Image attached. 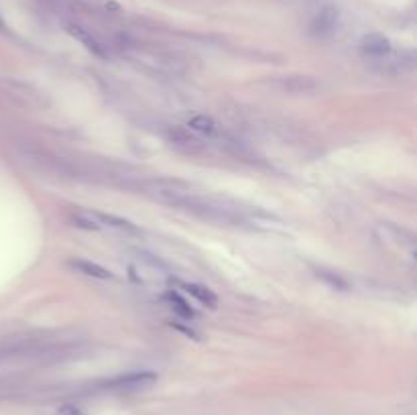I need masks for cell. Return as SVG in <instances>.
Listing matches in <instances>:
<instances>
[{
  "label": "cell",
  "instance_id": "cell-3",
  "mask_svg": "<svg viewBox=\"0 0 417 415\" xmlns=\"http://www.w3.org/2000/svg\"><path fill=\"white\" fill-rule=\"evenodd\" d=\"M157 373L153 371H135V373H126V375H116L112 379H106L102 383H98L100 391H108V393H139L145 389H151L157 383Z\"/></svg>",
  "mask_w": 417,
  "mask_h": 415
},
{
  "label": "cell",
  "instance_id": "cell-7",
  "mask_svg": "<svg viewBox=\"0 0 417 415\" xmlns=\"http://www.w3.org/2000/svg\"><path fill=\"white\" fill-rule=\"evenodd\" d=\"M68 33L74 37V39H78L80 43H82L83 47L92 53V55H96V57H100V59H108V49H106V45L98 39V37H94L88 29H83V27H80V25H74V23H70L68 27Z\"/></svg>",
  "mask_w": 417,
  "mask_h": 415
},
{
  "label": "cell",
  "instance_id": "cell-14",
  "mask_svg": "<svg viewBox=\"0 0 417 415\" xmlns=\"http://www.w3.org/2000/svg\"><path fill=\"white\" fill-rule=\"evenodd\" d=\"M181 287H183L185 293L196 297L202 306H206L210 310H214L218 306V297H216V293L212 289H208L204 285H198V283H181Z\"/></svg>",
  "mask_w": 417,
  "mask_h": 415
},
{
  "label": "cell",
  "instance_id": "cell-2",
  "mask_svg": "<svg viewBox=\"0 0 417 415\" xmlns=\"http://www.w3.org/2000/svg\"><path fill=\"white\" fill-rule=\"evenodd\" d=\"M62 346L55 344L51 338H37V336H12L0 340V366L25 360H39L49 354L59 352Z\"/></svg>",
  "mask_w": 417,
  "mask_h": 415
},
{
  "label": "cell",
  "instance_id": "cell-10",
  "mask_svg": "<svg viewBox=\"0 0 417 415\" xmlns=\"http://www.w3.org/2000/svg\"><path fill=\"white\" fill-rule=\"evenodd\" d=\"M360 51L364 53V57H368L373 62V59H379V57H385L387 53H391L393 45L383 35H366L360 41Z\"/></svg>",
  "mask_w": 417,
  "mask_h": 415
},
{
  "label": "cell",
  "instance_id": "cell-17",
  "mask_svg": "<svg viewBox=\"0 0 417 415\" xmlns=\"http://www.w3.org/2000/svg\"><path fill=\"white\" fill-rule=\"evenodd\" d=\"M55 415H88V414L83 412L82 407H78V405L66 403V405H62V407L55 412Z\"/></svg>",
  "mask_w": 417,
  "mask_h": 415
},
{
  "label": "cell",
  "instance_id": "cell-4",
  "mask_svg": "<svg viewBox=\"0 0 417 415\" xmlns=\"http://www.w3.org/2000/svg\"><path fill=\"white\" fill-rule=\"evenodd\" d=\"M377 72L387 74V76H405L409 72H414L416 66V55L412 51H391L385 57L373 59Z\"/></svg>",
  "mask_w": 417,
  "mask_h": 415
},
{
  "label": "cell",
  "instance_id": "cell-13",
  "mask_svg": "<svg viewBox=\"0 0 417 415\" xmlns=\"http://www.w3.org/2000/svg\"><path fill=\"white\" fill-rule=\"evenodd\" d=\"M96 216H98V222H100L102 228L118 230V232H129V235H139V232H141L133 222H129V220H124V218H120V216H114V214H102V212H96Z\"/></svg>",
  "mask_w": 417,
  "mask_h": 415
},
{
  "label": "cell",
  "instance_id": "cell-8",
  "mask_svg": "<svg viewBox=\"0 0 417 415\" xmlns=\"http://www.w3.org/2000/svg\"><path fill=\"white\" fill-rule=\"evenodd\" d=\"M381 232H383V239L397 247V249H407L412 254H416V239L409 230L405 228H399V226H393V224H381Z\"/></svg>",
  "mask_w": 417,
  "mask_h": 415
},
{
  "label": "cell",
  "instance_id": "cell-1",
  "mask_svg": "<svg viewBox=\"0 0 417 415\" xmlns=\"http://www.w3.org/2000/svg\"><path fill=\"white\" fill-rule=\"evenodd\" d=\"M145 193L163 206L196 214L206 220L228 222V224H243L247 220L245 212L234 202L198 191L181 181H169V179L149 181L145 185Z\"/></svg>",
  "mask_w": 417,
  "mask_h": 415
},
{
  "label": "cell",
  "instance_id": "cell-6",
  "mask_svg": "<svg viewBox=\"0 0 417 415\" xmlns=\"http://www.w3.org/2000/svg\"><path fill=\"white\" fill-rule=\"evenodd\" d=\"M338 27H340V10L332 4H328L314 16L310 31L318 39H328L338 31Z\"/></svg>",
  "mask_w": 417,
  "mask_h": 415
},
{
  "label": "cell",
  "instance_id": "cell-15",
  "mask_svg": "<svg viewBox=\"0 0 417 415\" xmlns=\"http://www.w3.org/2000/svg\"><path fill=\"white\" fill-rule=\"evenodd\" d=\"M70 220H72V224H74L76 228H82V230H94V232H96V230H102L96 212L78 210V212H74V214L70 216Z\"/></svg>",
  "mask_w": 417,
  "mask_h": 415
},
{
  "label": "cell",
  "instance_id": "cell-9",
  "mask_svg": "<svg viewBox=\"0 0 417 415\" xmlns=\"http://www.w3.org/2000/svg\"><path fill=\"white\" fill-rule=\"evenodd\" d=\"M281 92L287 94H314L322 88V83L310 76H289V78H279L275 83Z\"/></svg>",
  "mask_w": 417,
  "mask_h": 415
},
{
  "label": "cell",
  "instance_id": "cell-18",
  "mask_svg": "<svg viewBox=\"0 0 417 415\" xmlns=\"http://www.w3.org/2000/svg\"><path fill=\"white\" fill-rule=\"evenodd\" d=\"M8 391H10V387H8L6 383H2V381H0V397H4Z\"/></svg>",
  "mask_w": 417,
  "mask_h": 415
},
{
  "label": "cell",
  "instance_id": "cell-12",
  "mask_svg": "<svg viewBox=\"0 0 417 415\" xmlns=\"http://www.w3.org/2000/svg\"><path fill=\"white\" fill-rule=\"evenodd\" d=\"M187 129L191 133H198V135H204V137H216L220 133V126L218 122L208 116V114H196L187 120Z\"/></svg>",
  "mask_w": 417,
  "mask_h": 415
},
{
  "label": "cell",
  "instance_id": "cell-5",
  "mask_svg": "<svg viewBox=\"0 0 417 415\" xmlns=\"http://www.w3.org/2000/svg\"><path fill=\"white\" fill-rule=\"evenodd\" d=\"M167 141L171 143V147L185 155H198L206 149V143H202L189 129L183 126H171L167 131Z\"/></svg>",
  "mask_w": 417,
  "mask_h": 415
},
{
  "label": "cell",
  "instance_id": "cell-11",
  "mask_svg": "<svg viewBox=\"0 0 417 415\" xmlns=\"http://www.w3.org/2000/svg\"><path fill=\"white\" fill-rule=\"evenodd\" d=\"M68 265H70L74 271L82 273L85 277H92V279H102V281H106V279H112V277H114L112 271H108V269H104L102 265H96V263H92V260H85V258H72V260H68Z\"/></svg>",
  "mask_w": 417,
  "mask_h": 415
},
{
  "label": "cell",
  "instance_id": "cell-16",
  "mask_svg": "<svg viewBox=\"0 0 417 415\" xmlns=\"http://www.w3.org/2000/svg\"><path fill=\"white\" fill-rule=\"evenodd\" d=\"M165 299L169 302V306L173 308V312L177 314V316H181V318H185V320H193V310L189 308V304L179 295V293H175V291H169L165 295Z\"/></svg>",
  "mask_w": 417,
  "mask_h": 415
}]
</instances>
